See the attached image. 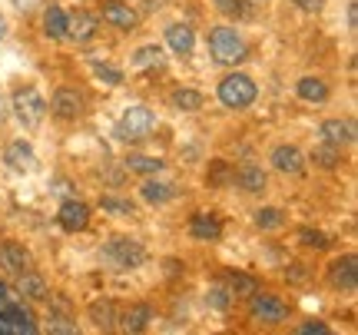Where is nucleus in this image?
<instances>
[{
	"instance_id": "nucleus-32",
	"label": "nucleus",
	"mask_w": 358,
	"mask_h": 335,
	"mask_svg": "<svg viewBox=\"0 0 358 335\" xmlns=\"http://www.w3.org/2000/svg\"><path fill=\"white\" fill-rule=\"evenodd\" d=\"M206 306L213 312H229L232 309V292L226 289L222 279H219V283H209V289H206Z\"/></svg>"
},
{
	"instance_id": "nucleus-11",
	"label": "nucleus",
	"mask_w": 358,
	"mask_h": 335,
	"mask_svg": "<svg viewBox=\"0 0 358 335\" xmlns=\"http://www.w3.org/2000/svg\"><path fill=\"white\" fill-rule=\"evenodd\" d=\"M325 279L335 292H355L358 289V256L345 252V256L332 259V266L325 269Z\"/></svg>"
},
{
	"instance_id": "nucleus-37",
	"label": "nucleus",
	"mask_w": 358,
	"mask_h": 335,
	"mask_svg": "<svg viewBox=\"0 0 358 335\" xmlns=\"http://www.w3.org/2000/svg\"><path fill=\"white\" fill-rule=\"evenodd\" d=\"M299 243L306 245V249H329V236L325 232H319V229H312V226H302L299 229Z\"/></svg>"
},
{
	"instance_id": "nucleus-46",
	"label": "nucleus",
	"mask_w": 358,
	"mask_h": 335,
	"mask_svg": "<svg viewBox=\"0 0 358 335\" xmlns=\"http://www.w3.org/2000/svg\"><path fill=\"white\" fill-rule=\"evenodd\" d=\"M3 34H7V24H3V17H0V40H3Z\"/></svg>"
},
{
	"instance_id": "nucleus-39",
	"label": "nucleus",
	"mask_w": 358,
	"mask_h": 335,
	"mask_svg": "<svg viewBox=\"0 0 358 335\" xmlns=\"http://www.w3.org/2000/svg\"><path fill=\"white\" fill-rule=\"evenodd\" d=\"M332 332V325L322 322V319H308V322L295 325V335H329Z\"/></svg>"
},
{
	"instance_id": "nucleus-45",
	"label": "nucleus",
	"mask_w": 358,
	"mask_h": 335,
	"mask_svg": "<svg viewBox=\"0 0 358 335\" xmlns=\"http://www.w3.org/2000/svg\"><path fill=\"white\" fill-rule=\"evenodd\" d=\"M156 7H159V0H146V7H143V10H146V13H153Z\"/></svg>"
},
{
	"instance_id": "nucleus-40",
	"label": "nucleus",
	"mask_w": 358,
	"mask_h": 335,
	"mask_svg": "<svg viewBox=\"0 0 358 335\" xmlns=\"http://www.w3.org/2000/svg\"><path fill=\"white\" fill-rule=\"evenodd\" d=\"M13 10L24 13V17H30V13H40L43 7H47V0H10Z\"/></svg>"
},
{
	"instance_id": "nucleus-38",
	"label": "nucleus",
	"mask_w": 358,
	"mask_h": 335,
	"mask_svg": "<svg viewBox=\"0 0 358 335\" xmlns=\"http://www.w3.org/2000/svg\"><path fill=\"white\" fill-rule=\"evenodd\" d=\"M213 3H216V10L222 13V17H236V20H239V17L249 13L245 0H213Z\"/></svg>"
},
{
	"instance_id": "nucleus-9",
	"label": "nucleus",
	"mask_w": 358,
	"mask_h": 335,
	"mask_svg": "<svg viewBox=\"0 0 358 335\" xmlns=\"http://www.w3.org/2000/svg\"><path fill=\"white\" fill-rule=\"evenodd\" d=\"M96 17L103 24H110L113 30H120V34H133L140 27V10L129 0H100Z\"/></svg>"
},
{
	"instance_id": "nucleus-25",
	"label": "nucleus",
	"mask_w": 358,
	"mask_h": 335,
	"mask_svg": "<svg viewBox=\"0 0 358 335\" xmlns=\"http://www.w3.org/2000/svg\"><path fill=\"white\" fill-rule=\"evenodd\" d=\"M222 283H226V289L232 292V299H249L256 289H262V283H259L256 276L239 272V269H229L226 276H222Z\"/></svg>"
},
{
	"instance_id": "nucleus-19",
	"label": "nucleus",
	"mask_w": 358,
	"mask_h": 335,
	"mask_svg": "<svg viewBox=\"0 0 358 335\" xmlns=\"http://www.w3.org/2000/svg\"><path fill=\"white\" fill-rule=\"evenodd\" d=\"M189 236L196 243H209V245L219 243V239H222V220H219L216 213L199 209V213L189 216Z\"/></svg>"
},
{
	"instance_id": "nucleus-43",
	"label": "nucleus",
	"mask_w": 358,
	"mask_h": 335,
	"mask_svg": "<svg viewBox=\"0 0 358 335\" xmlns=\"http://www.w3.org/2000/svg\"><path fill=\"white\" fill-rule=\"evenodd\" d=\"M292 3H299V7L308 13H319L322 7H325V0H292Z\"/></svg>"
},
{
	"instance_id": "nucleus-21",
	"label": "nucleus",
	"mask_w": 358,
	"mask_h": 335,
	"mask_svg": "<svg viewBox=\"0 0 358 335\" xmlns=\"http://www.w3.org/2000/svg\"><path fill=\"white\" fill-rule=\"evenodd\" d=\"M319 136L322 143H332V146H352L355 143V123L352 120H338V116H332V120H322L319 123Z\"/></svg>"
},
{
	"instance_id": "nucleus-33",
	"label": "nucleus",
	"mask_w": 358,
	"mask_h": 335,
	"mask_svg": "<svg viewBox=\"0 0 358 335\" xmlns=\"http://www.w3.org/2000/svg\"><path fill=\"white\" fill-rule=\"evenodd\" d=\"M100 209L110 213V216H120V220L136 216V203H133V199H123V196H100Z\"/></svg>"
},
{
	"instance_id": "nucleus-16",
	"label": "nucleus",
	"mask_w": 358,
	"mask_h": 335,
	"mask_svg": "<svg viewBox=\"0 0 358 335\" xmlns=\"http://www.w3.org/2000/svg\"><path fill=\"white\" fill-rule=\"evenodd\" d=\"M100 34V17L90 10H73L66 13V40H73V43H90V40H96Z\"/></svg>"
},
{
	"instance_id": "nucleus-34",
	"label": "nucleus",
	"mask_w": 358,
	"mask_h": 335,
	"mask_svg": "<svg viewBox=\"0 0 358 335\" xmlns=\"http://www.w3.org/2000/svg\"><path fill=\"white\" fill-rule=\"evenodd\" d=\"M43 329L50 335H77L80 332V325L73 322L66 312H53V309H50V315L43 319Z\"/></svg>"
},
{
	"instance_id": "nucleus-15",
	"label": "nucleus",
	"mask_w": 358,
	"mask_h": 335,
	"mask_svg": "<svg viewBox=\"0 0 358 335\" xmlns=\"http://www.w3.org/2000/svg\"><path fill=\"white\" fill-rule=\"evenodd\" d=\"M0 156H3V163H7L13 173H34V166H37V153H34L30 140H24V136L3 143V153Z\"/></svg>"
},
{
	"instance_id": "nucleus-42",
	"label": "nucleus",
	"mask_w": 358,
	"mask_h": 335,
	"mask_svg": "<svg viewBox=\"0 0 358 335\" xmlns=\"http://www.w3.org/2000/svg\"><path fill=\"white\" fill-rule=\"evenodd\" d=\"M13 299H20V296H17V292L10 289V283H7V279L0 276V309H3L7 302H13Z\"/></svg>"
},
{
	"instance_id": "nucleus-28",
	"label": "nucleus",
	"mask_w": 358,
	"mask_h": 335,
	"mask_svg": "<svg viewBox=\"0 0 358 335\" xmlns=\"http://www.w3.org/2000/svg\"><path fill=\"white\" fill-rule=\"evenodd\" d=\"M206 104V97L199 90H192V87H179V90L169 93V106L179 110V113H199Z\"/></svg>"
},
{
	"instance_id": "nucleus-10",
	"label": "nucleus",
	"mask_w": 358,
	"mask_h": 335,
	"mask_svg": "<svg viewBox=\"0 0 358 335\" xmlns=\"http://www.w3.org/2000/svg\"><path fill=\"white\" fill-rule=\"evenodd\" d=\"M34 269V256L20 239H0V272L17 279L20 272Z\"/></svg>"
},
{
	"instance_id": "nucleus-35",
	"label": "nucleus",
	"mask_w": 358,
	"mask_h": 335,
	"mask_svg": "<svg viewBox=\"0 0 358 335\" xmlns=\"http://www.w3.org/2000/svg\"><path fill=\"white\" fill-rule=\"evenodd\" d=\"M129 64L136 66V70H150V66H163V47L159 43H146L140 50L133 53V60Z\"/></svg>"
},
{
	"instance_id": "nucleus-41",
	"label": "nucleus",
	"mask_w": 358,
	"mask_h": 335,
	"mask_svg": "<svg viewBox=\"0 0 358 335\" xmlns=\"http://www.w3.org/2000/svg\"><path fill=\"white\" fill-rule=\"evenodd\" d=\"M285 279H289V283H306L308 279V266H302V262H295V266H289V272H285Z\"/></svg>"
},
{
	"instance_id": "nucleus-4",
	"label": "nucleus",
	"mask_w": 358,
	"mask_h": 335,
	"mask_svg": "<svg viewBox=\"0 0 358 335\" xmlns=\"http://www.w3.org/2000/svg\"><path fill=\"white\" fill-rule=\"evenodd\" d=\"M216 97H219V104L226 106V110H249V106L259 100V87H256V80L249 77V73L232 70V73H226V77L219 80Z\"/></svg>"
},
{
	"instance_id": "nucleus-18",
	"label": "nucleus",
	"mask_w": 358,
	"mask_h": 335,
	"mask_svg": "<svg viewBox=\"0 0 358 335\" xmlns=\"http://www.w3.org/2000/svg\"><path fill=\"white\" fill-rule=\"evenodd\" d=\"M232 186H239L245 196H262L268 190V173L256 163H243L232 169Z\"/></svg>"
},
{
	"instance_id": "nucleus-5",
	"label": "nucleus",
	"mask_w": 358,
	"mask_h": 335,
	"mask_svg": "<svg viewBox=\"0 0 358 335\" xmlns=\"http://www.w3.org/2000/svg\"><path fill=\"white\" fill-rule=\"evenodd\" d=\"M249 319L262 329H279V325L289 322V302L275 292H266V289H256L249 296Z\"/></svg>"
},
{
	"instance_id": "nucleus-13",
	"label": "nucleus",
	"mask_w": 358,
	"mask_h": 335,
	"mask_svg": "<svg viewBox=\"0 0 358 335\" xmlns=\"http://www.w3.org/2000/svg\"><path fill=\"white\" fill-rule=\"evenodd\" d=\"M57 226L64 232H70V236L83 232L90 226V206L83 199H64L60 209H57Z\"/></svg>"
},
{
	"instance_id": "nucleus-36",
	"label": "nucleus",
	"mask_w": 358,
	"mask_h": 335,
	"mask_svg": "<svg viewBox=\"0 0 358 335\" xmlns=\"http://www.w3.org/2000/svg\"><path fill=\"white\" fill-rule=\"evenodd\" d=\"M90 70H93V77L103 80L106 87H123V70H120V66L100 64V60H90Z\"/></svg>"
},
{
	"instance_id": "nucleus-26",
	"label": "nucleus",
	"mask_w": 358,
	"mask_h": 335,
	"mask_svg": "<svg viewBox=\"0 0 358 335\" xmlns=\"http://www.w3.org/2000/svg\"><path fill=\"white\" fill-rule=\"evenodd\" d=\"M295 97L306 100V104H325L332 97V90H329V83L322 77H302L295 83Z\"/></svg>"
},
{
	"instance_id": "nucleus-22",
	"label": "nucleus",
	"mask_w": 358,
	"mask_h": 335,
	"mask_svg": "<svg viewBox=\"0 0 358 335\" xmlns=\"http://www.w3.org/2000/svg\"><path fill=\"white\" fill-rule=\"evenodd\" d=\"M166 43L176 57H192V50H196V30L189 24L176 20V24L166 27Z\"/></svg>"
},
{
	"instance_id": "nucleus-24",
	"label": "nucleus",
	"mask_w": 358,
	"mask_h": 335,
	"mask_svg": "<svg viewBox=\"0 0 358 335\" xmlns=\"http://www.w3.org/2000/svg\"><path fill=\"white\" fill-rule=\"evenodd\" d=\"M176 196V186L173 183H163L156 180V176H146L140 186V199L143 203H150V206H163V203H169Z\"/></svg>"
},
{
	"instance_id": "nucleus-29",
	"label": "nucleus",
	"mask_w": 358,
	"mask_h": 335,
	"mask_svg": "<svg viewBox=\"0 0 358 335\" xmlns=\"http://www.w3.org/2000/svg\"><path fill=\"white\" fill-rule=\"evenodd\" d=\"M123 166L129 169V173H140V176H159L163 173V159L159 156H146V153H127L123 156Z\"/></svg>"
},
{
	"instance_id": "nucleus-30",
	"label": "nucleus",
	"mask_w": 358,
	"mask_h": 335,
	"mask_svg": "<svg viewBox=\"0 0 358 335\" xmlns=\"http://www.w3.org/2000/svg\"><path fill=\"white\" fill-rule=\"evenodd\" d=\"M252 222H256V229H262V232H279V229H285L289 216H285V209H279V206H262L252 213Z\"/></svg>"
},
{
	"instance_id": "nucleus-1",
	"label": "nucleus",
	"mask_w": 358,
	"mask_h": 335,
	"mask_svg": "<svg viewBox=\"0 0 358 335\" xmlns=\"http://www.w3.org/2000/svg\"><path fill=\"white\" fill-rule=\"evenodd\" d=\"M146 259H150L146 245L140 239H133V236H110L100 245V262L110 272H133L146 266Z\"/></svg>"
},
{
	"instance_id": "nucleus-27",
	"label": "nucleus",
	"mask_w": 358,
	"mask_h": 335,
	"mask_svg": "<svg viewBox=\"0 0 358 335\" xmlns=\"http://www.w3.org/2000/svg\"><path fill=\"white\" fill-rule=\"evenodd\" d=\"M306 159L308 163H315L319 169H338L342 163H345V150H342V146H332V143H319Z\"/></svg>"
},
{
	"instance_id": "nucleus-23",
	"label": "nucleus",
	"mask_w": 358,
	"mask_h": 335,
	"mask_svg": "<svg viewBox=\"0 0 358 335\" xmlns=\"http://www.w3.org/2000/svg\"><path fill=\"white\" fill-rule=\"evenodd\" d=\"M87 319L93 322V329L113 332L116 329V302L113 299H93L87 306Z\"/></svg>"
},
{
	"instance_id": "nucleus-31",
	"label": "nucleus",
	"mask_w": 358,
	"mask_h": 335,
	"mask_svg": "<svg viewBox=\"0 0 358 335\" xmlns=\"http://www.w3.org/2000/svg\"><path fill=\"white\" fill-rule=\"evenodd\" d=\"M232 163H226V159H213L209 163V169H206V183L213 186V190H226V186H232Z\"/></svg>"
},
{
	"instance_id": "nucleus-8",
	"label": "nucleus",
	"mask_w": 358,
	"mask_h": 335,
	"mask_svg": "<svg viewBox=\"0 0 358 335\" xmlns=\"http://www.w3.org/2000/svg\"><path fill=\"white\" fill-rule=\"evenodd\" d=\"M83 110H87V100H83V93L77 87H57L50 104H47V113L53 120H60V123H77Z\"/></svg>"
},
{
	"instance_id": "nucleus-44",
	"label": "nucleus",
	"mask_w": 358,
	"mask_h": 335,
	"mask_svg": "<svg viewBox=\"0 0 358 335\" xmlns=\"http://www.w3.org/2000/svg\"><path fill=\"white\" fill-rule=\"evenodd\" d=\"M348 30H358V3H348Z\"/></svg>"
},
{
	"instance_id": "nucleus-2",
	"label": "nucleus",
	"mask_w": 358,
	"mask_h": 335,
	"mask_svg": "<svg viewBox=\"0 0 358 335\" xmlns=\"http://www.w3.org/2000/svg\"><path fill=\"white\" fill-rule=\"evenodd\" d=\"M206 43H209L213 64H219V66H239L245 57H249V43H245V37L229 24L213 27L209 37H206Z\"/></svg>"
},
{
	"instance_id": "nucleus-3",
	"label": "nucleus",
	"mask_w": 358,
	"mask_h": 335,
	"mask_svg": "<svg viewBox=\"0 0 358 335\" xmlns=\"http://www.w3.org/2000/svg\"><path fill=\"white\" fill-rule=\"evenodd\" d=\"M156 129V113L150 110V106L143 104H133L123 110V116L116 120L113 127V136L120 143H127V146H136V143H146L150 136H153Z\"/></svg>"
},
{
	"instance_id": "nucleus-14",
	"label": "nucleus",
	"mask_w": 358,
	"mask_h": 335,
	"mask_svg": "<svg viewBox=\"0 0 358 335\" xmlns=\"http://www.w3.org/2000/svg\"><path fill=\"white\" fill-rule=\"evenodd\" d=\"M153 322V306L150 302H129L123 312H116V329H123L127 335H140Z\"/></svg>"
},
{
	"instance_id": "nucleus-20",
	"label": "nucleus",
	"mask_w": 358,
	"mask_h": 335,
	"mask_svg": "<svg viewBox=\"0 0 358 335\" xmlns=\"http://www.w3.org/2000/svg\"><path fill=\"white\" fill-rule=\"evenodd\" d=\"M40 30H43V37L50 43H64L66 40V10L60 3L47 0V7L40 10Z\"/></svg>"
},
{
	"instance_id": "nucleus-47",
	"label": "nucleus",
	"mask_w": 358,
	"mask_h": 335,
	"mask_svg": "<svg viewBox=\"0 0 358 335\" xmlns=\"http://www.w3.org/2000/svg\"><path fill=\"white\" fill-rule=\"evenodd\" d=\"M0 123H3V97H0Z\"/></svg>"
},
{
	"instance_id": "nucleus-6",
	"label": "nucleus",
	"mask_w": 358,
	"mask_h": 335,
	"mask_svg": "<svg viewBox=\"0 0 358 335\" xmlns=\"http://www.w3.org/2000/svg\"><path fill=\"white\" fill-rule=\"evenodd\" d=\"M10 110L27 129H37L47 120V100H43V93L34 83H20L10 93Z\"/></svg>"
},
{
	"instance_id": "nucleus-17",
	"label": "nucleus",
	"mask_w": 358,
	"mask_h": 335,
	"mask_svg": "<svg viewBox=\"0 0 358 335\" xmlns=\"http://www.w3.org/2000/svg\"><path fill=\"white\" fill-rule=\"evenodd\" d=\"M13 292L24 299V302L43 306V302L50 299V285H47V279H43L37 269H27V272H20V276H17V285H13Z\"/></svg>"
},
{
	"instance_id": "nucleus-12",
	"label": "nucleus",
	"mask_w": 358,
	"mask_h": 335,
	"mask_svg": "<svg viewBox=\"0 0 358 335\" xmlns=\"http://www.w3.org/2000/svg\"><path fill=\"white\" fill-rule=\"evenodd\" d=\"M268 163H272V169L282 173V176H302V173L308 169L306 153H302L295 143H279V146H272Z\"/></svg>"
},
{
	"instance_id": "nucleus-7",
	"label": "nucleus",
	"mask_w": 358,
	"mask_h": 335,
	"mask_svg": "<svg viewBox=\"0 0 358 335\" xmlns=\"http://www.w3.org/2000/svg\"><path fill=\"white\" fill-rule=\"evenodd\" d=\"M37 315L30 309V302L24 299H13L0 309V335H37Z\"/></svg>"
}]
</instances>
